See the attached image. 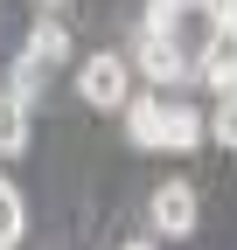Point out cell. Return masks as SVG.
<instances>
[{"label":"cell","mask_w":237,"mask_h":250,"mask_svg":"<svg viewBox=\"0 0 237 250\" xmlns=\"http://www.w3.org/2000/svg\"><path fill=\"white\" fill-rule=\"evenodd\" d=\"M133 70H140L146 83H161V90H182V83H195V49H189L182 35L140 28V35H133Z\"/></svg>","instance_id":"1"},{"label":"cell","mask_w":237,"mask_h":250,"mask_svg":"<svg viewBox=\"0 0 237 250\" xmlns=\"http://www.w3.org/2000/svg\"><path fill=\"white\" fill-rule=\"evenodd\" d=\"M77 98L91 111H126V98H133V56H118V49L84 56L77 62Z\"/></svg>","instance_id":"2"},{"label":"cell","mask_w":237,"mask_h":250,"mask_svg":"<svg viewBox=\"0 0 237 250\" xmlns=\"http://www.w3.org/2000/svg\"><path fill=\"white\" fill-rule=\"evenodd\" d=\"M146 223H154V236H195V223H202L195 181H161L146 195Z\"/></svg>","instance_id":"3"},{"label":"cell","mask_w":237,"mask_h":250,"mask_svg":"<svg viewBox=\"0 0 237 250\" xmlns=\"http://www.w3.org/2000/svg\"><path fill=\"white\" fill-rule=\"evenodd\" d=\"M195 83L202 90H237V21H216L210 28V42L195 49Z\"/></svg>","instance_id":"4"},{"label":"cell","mask_w":237,"mask_h":250,"mask_svg":"<svg viewBox=\"0 0 237 250\" xmlns=\"http://www.w3.org/2000/svg\"><path fill=\"white\" fill-rule=\"evenodd\" d=\"M202 132H210V125H202L195 104H182V98H167V104H161V153H195Z\"/></svg>","instance_id":"5"},{"label":"cell","mask_w":237,"mask_h":250,"mask_svg":"<svg viewBox=\"0 0 237 250\" xmlns=\"http://www.w3.org/2000/svg\"><path fill=\"white\" fill-rule=\"evenodd\" d=\"M161 104H167V98H154V90L140 98V90H133L126 111H118V118H126V139H133V146H146V153H161Z\"/></svg>","instance_id":"6"},{"label":"cell","mask_w":237,"mask_h":250,"mask_svg":"<svg viewBox=\"0 0 237 250\" xmlns=\"http://www.w3.org/2000/svg\"><path fill=\"white\" fill-rule=\"evenodd\" d=\"M70 49H77V42H70V28L56 21V14H49V21H35V28H28V42H21V56H35L42 70H56V62H70Z\"/></svg>","instance_id":"7"},{"label":"cell","mask_w":237,"mask_h":250,"mask_svg":"<svg viewBox=\"0 0 237 250\" xmlns=\"http://www.w3.org/2000/svg\"><path fill=\"white\" fill-rule=\"evenodd\" d=\"M28 111H35V104H21L14 90L0 98V160H14V153H28Z\"/></svg>","instance_id":"8"},{"label":"cell","mask_w":237,"mask_h":250,"mask_svg":"<svg viewBox=\"0 0 237 250\" xmlns=\"http://www.w3.org/2000/svg\"><path fill=\"white\" fill-rule=\"evenodd\" d=\"M21 236H28V202L14 181H0V250H14Z\"/></svg>","instance_id":"9"},{"label":"cell","mask_w":237,"mask_h":250,"mask_svg":"<svg viewBox=\"0 0 237 250\" xmlns=\"http://www.w3.org/2000/svg\"><path fill=\"white\" fill-rule=\"evenodd\" d=\"M210 139L237 153V90H223V98H216V118H210Z\"/></svg>","instance_id":"10"},{"label":"cell","mask_w":237,"mask_h":250,"mask_svg":"<svg viewBox=\"0 0 237 250\" xmlns=\"http://www.w3.org/2000/svg\"><path fill=\"white\" fill-rule=\"evenodd\" d=\"M202 14L210 21H237V0H202Z\"/></svg>","instance_id":"11"},{"label":"cell","mask_w":237,"mask_h":250,"mask_svg":"<svg viewBox=\"0 0 237 250\" xmlns=\"http://www.w3.org/2000/svg\"><path fill=\"white\" fill-rule=\"evenodd\" d=\"M42 7H63V0H42Z\"/></svg>","instance_id":"12"}]
</instances>
